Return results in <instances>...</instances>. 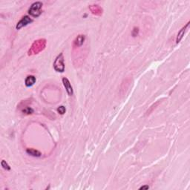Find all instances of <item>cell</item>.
I'll use <instances>...</instances> for the list:
<instances>
[{
    "label": "cell",
    "mask_w": 190,
    "mask_h": 190,
    "mask_svg": "<svg viewBox=\"0 0 190 190\" xmlns=\"http://www.w3.org/2000/svg\"><path fill=\"white\" fill-rule=\"evenodd\" d=\"M47 41L46 39H39L33 42L28 52V56H33L40 54L46 48Z\"/></svg>",
    "instance_id": "obj_1"
},
{
    "label": "cell",
    "mask_w": 190,
    "mask_h": 190,
    "mask_svg": "<svg viewBox=\"0 0 190 190\" xmlns=\"http://www.w3.org/2000/svg\"><path fill=\"white\" fill-rule=\"evenodd\" d=\"M54 68L57 72L62 73L65 71V63H64V55L62 53H60L55 59L54 62Z\"/></svg>",
    "instance_id": "obj_2"
},
{
    "label": "cell",
    "mask_w": 190,
    "mask_h": 190,
    "mask_svg": "<svg viewBox=\"0 0 190 190\" xmlns=\"http://www.w3.org/2000/svg\"><path fill=\"white\" fill-rule=\"evenodd\" d=\"M42 3L41 2H36L30 5V7L28 10V14L30 16H34V17H38L42 14Z\"/></svg>",
    "instance_id": "obj_3"
},
{
    "label": "cell",
    "mask_w": 190,
    "mask_h": 190,
    "mask_svg": "<svg viewBox=\"0 0 190 190\" xmlns=\"http://www.w3.org/2000/svg\"><path fill=\"white\" fill-rule=\"evenodd\" d=\"M30 102L27 100H23L19 104V106H17L18 109H19L22 114L24 115H29V114H32L34 113V110L28 106Z\"/></svg>",
    "instance_id": "obj_4"
},
{
    "label": "cell",
    "mask_w": 190,
    "mask_h": 190,
    "mask_svg": "<svg viewBox=\"0 0 190 190\" xmlns=\"http://www.w3.org/2000/svg\"><path fill=\"white\" fill-rule=\"evenodd\" d=\"M85 41V35L84 34H79L76 38L74 39L73 42V49L79 48L83 46Z\"/></svg>",
    "instance_id": "obj_5"
},
{
    "label": "cell",
    "mask_w": 190,
    "mask_h": 190,
    "mask_svg": "<svg viewBox=\"0 0 190 190\" xmlns=\"http://www.w3.org/2000/svg\"><path fill=\"white\" fill-rule=\"evenodd\" d=\"M32 22H33V19L31 18H30L28 16H24L19 20V22H18V23L16 24V28L17 30L21 29L22 28L25 27V26H27L28 24L31 23Z\"/></svg>",
    "instance_id": "obj_6"
},
{
    "label": "cell",
    "mask_w": 190,
    "mask_h": 190,
    "mask_svg": "<svg viewBox=\"0 0 190 190\" xmlns=\"http://www.w3.org/2000/svg\"><path fill=\"white\" fill-rule=\"evenodd\" d=\"M89 9L91 14L95 16H100L103 13V9L98 5H91L89 6Z\"/></svg>",
    "instance_id": "obj_7"
},
{
    "label": "cell",
    "mask_w": 190,
    "mask_h": 190,
    "mask_svg": "<svg viewBox=\"0 0 190 190\" xmlns=\"http://www.w3.org/2000/svg\"><path fill=\"white\" fill-rule=\"evenodd\" d=\"M62 83L64 85V87L65 88V90H66L67 93L69 96H72L73 94V87L71 85L70 81L68 78L66 77H63L62 78Z\"/></svg>",
    "instance_id": "obj_8"
},
{
    "label": "cell",
    "mask_w": 190,
    "mask_h": 190,
    "mask_svg": "<svg viewBox=\"0 0 190 190\" xmlns=\"http://www.w3.org/2000/svg\"><path fill=\"white\" fill-rule=\"evenodd\" d=\"M189 24H190V22H188L187 23V24H186V25L184 26V27H183L182 28H181V30H180V31L178 32V34H177V37H176V43L177 44H178L179 42L181 41V40H182V39H183L186 31H187V28H189Z\"/></svg>",
    "instance_id": "obj_9"
},
{
    "label": "cell",
    "mask_w": 190,
    "mask_h": 190,
    "mask_svg": "<svg viewBox=\"0 0 190 190\" xmlns=\"http://www.w3.org/2000/svg\"><path fill=\"white\" fill-rule=\"evenodd\" d=\"M36 77L33 75H30V76H28L26 77L25 80H24V84L27 87H30L32 85H34V83H36Z\"/></svg>",
    "instance_id": "obj_10"
},
{
    "label": "cell",
    "mask_w": 190,
    "mask_h": 190,
    "mask_svg": "<svg viewBox=\"0 0 190 190\" xmlns=\"http://www.w3.org/2000/svg\"><path fill=\"white\" fill-rule=\"evenodd\" d=\"M26 152H27L28 155H31V156H33V157H36V158L40 157L41 155H42L40 152H39L38 150L34 149H27Z\"/></svg>",
    "instance_id": "obj_11"
},
{
    "label": "cell",
    "mask_w": 190,
    "mask_h": 190,
    "mask_svg": "<svg viewBox=\"0 0 190 190\" xmlns=\"http://www.w3.org/2000/svg\"><path fill=\"white\" fill-rule=\"evenodd\" d=\"M1 165H2V166L3 167V169H5V170H7V171L11 170V167H10L9 165H8V163L6 162L5 160H2Z\"/></svg>",
    "instance_id": "obj_12"
},
{
    "label": "cell",
    "mask_w": 190,
    "mask_h": 190,
    "mask_svg": "<svg viewBox=\"0 0 190 190\" xmlns=\"http://www.w3.org/2000/svg\"><path fill=\"white\" fill-rule=\"evenodd\" d=\"M57 111H58L59 114H64L65 113V111H66V109H65V107H64L63 106H60V107H58V109H57Z\"/></svg>",
    "instance_id": "obj_13"
},
{
    "label": "cell",
    "mask_w": 190,
    "mask_h": 190,
    "mask_svg": "<svg viewBox=\"0 0 190 190\" xmlns=\"http://www.w3.org/2000/svg\"><path fill=\"white\" fill-rule=\"evenodd\" d=\"M138 33H139V28H134L133 30H132V36H136L137 35H138Z\"/></svg>",
    "instance_id": "obj_14"
},
{
    "label": "cell",
    "mask_w": 190,
    "mask_h": 190,
    "mask_svg": "<svg viewBox=\"0 0 190 190\" xmlns=\"http://www.w3.org/2000/svg\"><path fill=\"white\" fill-rule=\"evenodd\" d=\"M149 189V186H147V185L143 186V187H141L140 188V190H142V189Z\"/></svg>",
    "instance_id": "obj_15"
}]
</instances>
